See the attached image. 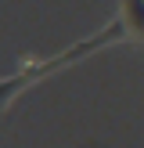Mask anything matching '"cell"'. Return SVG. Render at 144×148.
Instances as JSON below:
<instances>
[{"mask_svg":"<svg viewBox=\"0 0 144 148\" xmlns=\"http://www.w3.org/2000/svg\"><path fill=\"white\" fill-rule=\"evenodd\" d=\"M112 43H130V33H126V25H122L119 14H115L112 22H105V29L83 36L79 43H72V47L58 51V54H50V58H22L18 72L0 79V112H7V108H11V101L22 98V94H25L29 87H36L40 79L54 76V72H61L65 65H76V62H83V58H90L94 51L112 47Z\"/></svg>","mask_w":144,"mask_h":148,"instance_id":"6da1fadb","label":"cell"},{"mask_svg":"<svg viewBox=\"0 0 144 148\" xmlns=\"http://www.w3.org/2000/svg\"><path fill=\"white\" fill-rule=\"evenodd\" d=\"M115 14L126 25L130 43H144V0H119V11Z\"/></svg>","mask_w":144,"mask_h":148,"instance_id":"7a4b0ae2","label":"cell"}]
</instances>
